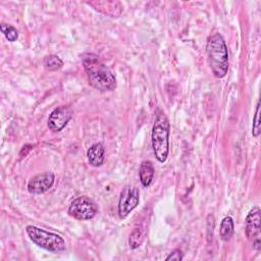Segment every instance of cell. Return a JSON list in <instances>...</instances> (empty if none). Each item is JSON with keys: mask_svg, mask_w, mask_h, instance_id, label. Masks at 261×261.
I'll return each mask as SVG.
<instances>
[{"mask_svg": "<svg viewBox=\"0 0 261 261\" xmlns=\"http://www.w3.org/2000/svg\"><path fill=\"white\" fill-rule=\"evenodd\" d=\"M82 61L89 84L93 88L100 92L113 91L116 88L115 75L98 55L93 53L85 54Z\"/></svg>", "mask_w": 261, "mask_h": 261, "instance_id": "1", "label": "cell"}, {"mask_svg": "<svg viewBox=\"0 0 261 261\" xmlns=\"http://www.w3.org/2000/svg\"><path fill=\"white\" fill-rule=\"evenodd\" d=\"M207 60L212 73L217 79H222L228 71V50L224 38L215 33L207 39Z\"/></svg>", "mask_w": 261, "mask_h": 261, "instance_id": "2", "label": "cell"}, {"mask_svg": "<svg viewBox=\"0 0 261 261\" xmlns=\"http://www.w3.org/2000/svg\"><path fill=\"white\" fill-rule=\"evenodd\" d=\"M170 124L166 115L158 111L152 127V148L156 159L164 163L169 153Z\"/></svg>", "mask_w": 261, "mask_h": 261, "instance_id": "3", "label": "cell"}, {"mask_svg": "<svg viewBox=\"0 0 261 261\" xmlns=\"http://www.w3.org/2000/svg\"><path fill=\"white\" fill-rule=\"evenodd\" d=\"M25 231L30 240L35 245L46 251L52 253H60L65 250V242L57 233L47 231L34 225H28L25 227Z\"/></svg>", "mask_w": 261, "mask_h": 261, "instance_id": "4", "label": "cell"}, {"mask_svg": "<svg viewBox=\"0 0 261 261\" xmlns=\"http://www.w3.org/2000/svg\"><path fill=\"white\" fill-rule=\"evenodd\" d=\"M98 212L96 203L87 196L74 199L68 208V214L77 220H90Z\"/></svg>", "mask_w": 261, "mask_h": 261, "instance_id": "5", "label": "cell"}, {"mask_svg": "<svg viewBox=\"0 0 261 261\" xmlns=\"http://www.w3.org/2000/svg\"><path fill=\"white\" fill-rule=\"evenodd\" d=\"M261 216H260V208L258 206L253 207L247 217H246V236L253 248L257 251L261 249Z\"/></svg>", "mask_w": 261, "mask_h": 261, "instance_id": "6", "label": "cell"}, {"mask_svg": "<svg viewBox=\"0 0 261 261\" xmlns=\"http://www.w3.org/2000/svg\"><path fill=\"white\" fill-rule=\"evenodd\" d=\"M140 192L135 187H125L120 193L118 202V215L124 219L139 204Z\"/></svg>", "mask_w": 261, "mask_h": 261, "instance_id": "7", "label": "cell"}, {"mask_svg": "<svg viewBox=\"0 0 261 261\" xmlns=\"http://www.w3.org/2000/svg\"><path fill=\"white\" fill-rule=\"evenodd\" d=\"M72 110L68 106H59L55 108L48 118V127L52 132L62 130L71 119Z\"/></svg>", "mask_w": 261, "mask_h": 261, "instance_id": "8", "label": "cell"}, {"mask_svg": "<svg viewBox=\"0 0 261 261\" xmlns=\"http://www.w3.org/2000/svg\"><path fill=\"white\" fill-rule=\"evenodd\" d=\"M55 175L53 172L47 171L33 176L28 184V191L31 194H43L47 192L54 184Z\"/></svg>", "mask_w": 261, "mask_h": 261, "instance_id": "9", "label": "cell"}, {"mask_svg": "<svg viewBox=\"0 0 261 261\" xmlns=\"http://www.w3.org/2000/svg\"><path fill=\"white\" fill-rule=\"evenodd\" d=\"M104 154H105V149L102 143L93 144L87 151V157H88L89 163L95 167L101 166L104 162Z\"/></svg>", "mask_w": 261, "mask_h": 261, "instance_id": "10", "label": "cell"}, {"mask_svg": "<svg viewBox=\"0 0 261 261\" xmlns=\"http://www.w3.org/2000/svg\"><path fill=\"white\" fill-rule=\"evenodd\" d=\"M140 180L144 187H149L154 178V167L151 161H143L139 169Z\"/></svg>", "mask_w": 261, "mask_h": 261, "instance_id": "11", "label": "cell"}, {"mask_svg": "<svg viewBox=\"0 0 261 261\" xmlns=\"http://www.w3.org/2000/svg\"><path fill=\"white\" fill-rule=\"evenodd\" d=\"M234 230V225H233V220L230 216H226L221 220L220 223V229H219V236L222 241H228Z\"/></svg>", "mask_w": 261, "mask_h": 261, "instance_id": "12", "label": "cell"}, {"mask_svg": "<svg viewBox=\"0 0 261 261\" xmlns=\"http://www.w3.org/2000/svg\"><path fill=\"white\" fill-rule=\"evenodd\" d=\"M44 67L49 71H55L63 66V61L57 55H48L43 60Z\"/></svg>", "mask_w": 261, "mask_h": 261, "instance_id": "13", "label": "cell"}, {"mask_svg": "<svg viewBox=\"0 0 261 261\" xmlns=\"http://www.w3.org/2000/svg\"><path fill=\"white\" fill-rule=\"evenodd\" d=\"M143 241H144V231L139 227L135 228L129 234V239H128V244L130 249L139 248L142 245Z\"/></svg>", "mask_w": 261, "mask_h": 261, "instance_id": "14", "label": "cell"}, {"mask_svg": "<svg viewBox=\"0 0 261 261\" xmlns=\"http://www.w3.org/2000/svg\"><path fill=\"white\" fill-rule=\"evenodd\" d=\"M0 30L2 32V34L4 35V37L9 41V42H14L17 40L18 38V32L17 30L11 25V24H8V23H5V22H2L0 24Z\"/></svg>", "mask_w": 261, "mask_h": 261, "instance_id": "15", "label": "cell"}, {"mask_svg": "<svg viewBox=\"0 0 261 261\" xmlns=\"http://www.w3.org/2000/svg\"><path fill=\"white\" fill-rule=\"evenodd\" d=\"M261 132V126H260V102L258 101L257 106H256V112L253 118V126H252V135L254 137H258Z\"/></svg>", "mask_w": 261, "mask_h": 261, "instance_id": "16", "label": "cell"}, {"mask_svg": "<svg viewBox=\"0 0 261 261\" xmlns=\"http://www.w3.org/2000/svg\"><path fill=\"white\" fill-rule=\"evenodd\" d=\"M184 259V254L179 249H175L173 250L171 253H169V255L165 258L166 261L169 260H175V261H180Z\"/></svg>", "mask_w": 261, "mask_h": 261, "instance_id": "17", "label": "cell"}, {"mask_svg": "<svg viewBox=\"0 0 261 261\" xmlns=\"http://www.w3.org/2000/svg\"><path fill=\"white\" fill-rule=\"evenodd\" d=\"M31 149H32V146H31V145H25V146H23V147H22V149L20 150L19 155H20L21 157L25 156V155L29 153V151H30Z\"/></svg>", "mask_w": 261, "mask_h": 261, "instance_id": "18", "label": "cell"}]
</instances>
